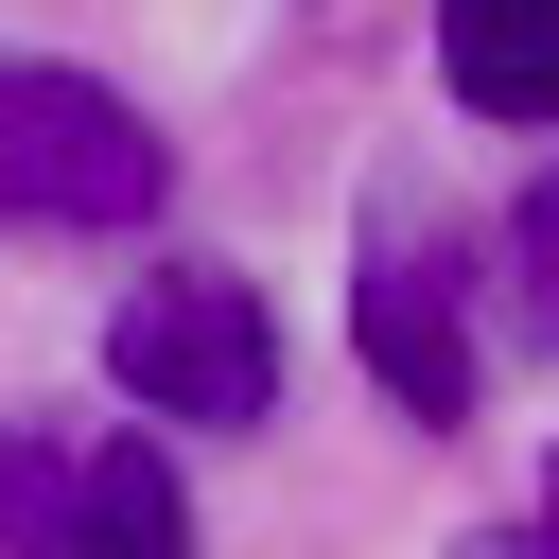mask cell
<instances>
[{
    "label": "cell",
    "instance_id": "obj_1",
    "mask_svg": "<svg viewBox=\"0 0 559 559\" xmlns=\"http://www.w3.org/2000/svg\"><path fill=\"white\" fill-rule=\"evenodd\" d=\"M157 192H175V140L105 70L0 52V227H157Z\"/></svg>",
    "mask_w": 559,
    "mask_h": 559
},
{
    "label": "cell",
    "instance_id": "obj_2",
    "mask_svg": "<svg viewBox=\"0 0 559 559\" xmlns=\"http://www.w3.org/2000/svg\"><path fill=\"white\" fill-rule=\"evenodd\" d=\"M105 384H122L140 419H192V437L262 419V402H280V314H262V280H227V262H157V280L105 314Z\"/></svg>",
    "mask_w": 559,
    "mask_h": 559
},
{
    "label": "cell",
    "instance_id": "obj_3",
    "mask_svg": "<svg viewBox=\"0 0 559 559\" xmlns=\"http://www.w3.org/2000/svg\"><path fill=\"white\" fill-rule=\"evenodd\" d=\"M349 349L402 419H472L489 349H472V262L419 192H367V280H349Z\"/></svg>",
    "mask_w": 559,
    "mask_h": 559
},
{
    "label": "cell",
    "instance_id": "obj_4",
    "mask_svg": "<svg viewBox=\"0 0 559 559\" xmlns=\"http://www.w3.org/2000/svg\"><path fill=\"white\" fill-rule=\"evenodd\" d=\"M0 542L17 559H192V489L157 437H87V454L0 437Z\"/></svg>",
    "mask_w": 559,
    "mask_h": 559
},
{
    "label": "cell",
    "instance_id": "obj_5",
    "mask_svg": "<svg viewBox=\"0 0 559 559\" xmlns=\"http://www.w3.org/2000/svg\"><path fill=\"white\" fill-rule=\"evenodd\" d=\"M437 70L472 122H559V0H437Z\"/></svg>",
    "mask_w": 559,
    "mask_h": 559
},
{
    "label": "cell",
    "instance_id": "obj_6",
    "mask_svg": "<svg viewBox=\"0 0 559 559\" xmlns=\"http://www.w3.org/2000/svg\"><path fill=\"white\" fill-rule=\"evenodd\" d=\"M507 297H524V332L559 349V175H524V210H507Z\"/></svg>",
    "mask_w": 559,
    "mask_h": 559
},
{
    "label": "cell",
    "instance_id": "obj_7",
    "mask_svg": "<svg viewBox=\"0 0 559 559\" xmlns=\"http://www.w3.org/2000/svg\"><path fill=\"white\" fill-rule=\"evenodd\" d=\"M542 559H559V472H542Z\"/></svg>",
    "mask_w": 559,
    "mask_h": 559
}]
</instances>
